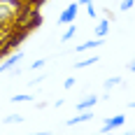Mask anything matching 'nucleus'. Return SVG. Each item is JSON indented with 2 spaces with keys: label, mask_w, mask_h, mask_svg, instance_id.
<instances>
[{
  "label": "nucleus",
  "mask_w": 135,
  "mask_h": 135,
  "mask_svg": "<svg viewBox=\"0 0 135 135\" xmlns=\"http://www.w3.org/2000/svg\"><path fill=\"white\" fill-rule=\"evenodd\" d=\"M42 23V16H40V9L33 5V2H28L26 7L19 12V16H16V21H14V26L21 28V30H26V33H30L33 28H37Z\"/></svg>",
  "instance_id": "obj_1"
},
{
  "label": "nucleus",
  "mask_w": 135,
  "mask_h": 135,
  "mask_svg": "<svg viewBox=\"0 0 135 135\" xmlns=\"http://www.w3.org/2000/svg\"><path fill=\"white\" fill-rule=\"evenodd\" d=\"M77 12H79V2H70L65 9L61 12V16H58V23H61V26L75 23V19H77Z\"/></svg>",
  "instance_id": "obj_2"
},
{
  "label": "nucleus",
  "mask_w": 135,
  "mask_h": 135,
  "mask_svg": "<svg viewBox=\"0 0 135 135\" xmlns=\"http://www.w3.org/2000/svg\"><path fill=\"white\" fill-rule=\"evenodd\" d=\"M21 61H23V51L19 49V51H14L12 56H7V58L0 63V72H9V70H12V68H16Z\"/></svg>",
  "instance_id": "obj_3"
},
{
  "label": "nucleus",
  "mask_w": 135,
  "mask_h": 135,
  "mask_svg": "<svg viewBox=\"0 0 135 135\" xmlns=\"http://www.w3.org/2000/svg\"><path fill=\"white\" fill-rule=\"evenodd\" d=\"M123 123H126V117L123 114H117V117H112V119H107V121L103 123V133H109L114 128H121Z\"/></svg>",
  "instance_id": "obj_4"
},
{
  "label": "nucleus",
  "mask_w": 135,
  "mask_h": 135,
  "mask_svg": "<svg viewBox=\"0 0 135 135\" xmlns=\"http://www.w3.org/2000/svg\"><path fill=\"white\" fill-rule=\"evenodd\" d=\"M89 119H93V109H84V112H79L77 117L68 119L65 126H77V123H84V121H89Z\"/></svg>",
  "instance_id": "obj_5"
},
{
  "label": "nucleus",
  "mask_w": 135,
  "mask_h": 135,
  "mask_svg": "<svg viewBox=\"0 0 135 135\" xmlns=\"http://www.w3.org/2000/svg\"><path fill=\"white\" fill-rule=\"evenodd\" d=\"M95 103H98V95H86V98H84V100H79V103H77V105H75V109H77V112H84V109H93L95 107Z\"/></svg>",
  "instance_id": "obj_6"
},
{
  "label": "nucleus",
  "mask_w": 135,
  "mask_h": 135,
  "mask_svg": "<svg viewBox=\"0 0 135 135\" xmlns=\"http://www.w3.org/2000/svg\"><path fill=\"white\" fill-rule=\"evenodd\" d=\"M103 44V40L100 37H95V40H86L84 44H79V47H75V51L77 54H81V51H91V49H95V47H100Z\"/></svg>",
  "instance_id": "obj_7"
},
{
  "label": "nucleus",
  "mask_w": 135,
  "mask_h": 135,
  "mask_svg": "<svg viewBox=\"0 0 135 135\" xmlns=\"http://www.w3.org/2000/svg\"><path fill=\"white\" fill-rule=\"evenodd\" d=\"M95 37H100V40H105V37H107V33H109V19H103V21H100V23H98V26H95Z\"/></svg>",
  "instance_id": "obj_8"
},
{
  "label": "nucleus",
  "mask_w": 135,
  "mask_h": 135,
  "mask_svg": "<svg viewBox=\"0 0 135 135\" xmlns=\"http://www.w3.org/2000/svg\"><path fill=\"white\" fill-rule=\"evenodd\" d=\"M75 33H77V26H75V23H68V30L61 35V42H70L75 37Z\"/></svg>",
  "instance_id": "obj_9"
},
{
  "label": "nucleus",
  "mask_w": 135,
  "mask_h": 135,
  "mask_svg": "<svg viewBox=\"0 0 135 135\" xmlns=\"http://www.w3.org/2000/svg\"><path fill=\"white\" fill-rule=\"evenodd\" d=\"M26 100H33V95L30 93H16L9 98V103H14V105H19V103H26Z\"/></svg>",
  "instance_id": "obj_10"
},
{
  "label": "nucleus",
  "mask_w": 135,
  "mask_h": 135,
  "mask_svg": "<svg viewBox=\"0 0 135 135\" xmlns=\"http://www.w3.org/2000/svg\"><path fill=\"white\" fill-rule=\"evenodd\" d=\"M119 84H121V77H109V79L103 84V89H105V91H112V89L119 86Z\"/></svg>",
  "instance_id": "obj_11"
},
{
  "label": "nucleus",
  "mask_w": 135,
  "mask_h": 135,
  "mask_svg": "<svg viewBox=\"0 0 135 135\" xmlns=\"http://www.w3.org/2000/svg\"><path fill=\"white\" fill-rule=\"evenodd\" d=\"M93 63H98V56L84 58V61H79V63H75V68H77V70H81V68H89V65H93Z\"/></svg>",
  "instance_id": "obj_12"
},
{
  "label": "nucleus",
  "mask_w": 135,
  "mask_h": 135,
  "mask_svg": "<svg viewBox=\"0 0 135 135\" xmlns=\"http://www.w3.org/2000/svg\"><path fill=\"white\" fill-rule=\"evenodd\" d=\"M21 121H23V117H21V114H9V117L5 119V123H21Z\"/></svg>",
  "instance_id": "obj_13"
},
{
  "label": "nucleus",
  "mask_w": 135,
  "mask_h": 135,
  "mask_svg": "<svg viewBox=\"0 0 135 135\" xmlns=\"http://www.w3.org/2000/svg\"><path fill=\"white\" fill-rule=\"evenodd\" d=\"M131 7H135V0H121V12H128Z\"/></svg>",
  "instance_id": "obj_14"
},
{
  "label": "nucleus",
  "mask_w": 135,
  "mask_h": 135,
  "mask_svg": "<svg viewBox=\"0 0 135 135\" xmlns=\"http://www.w3.org/2000/svg\"><path fill=\"white\" fill-rule=\"evenodd\" d=\"M44 63H47L44 58H37L35 63H30V70H42V68H44Z\"/></svg>",
  "instance_id": "obj_15"
},
{
  "label": "nucleus",
  "mask_w": 135,
  "mask_h": 135,
  "mask_svg": "<svg viewBox=\"0 0 135 135\" xmlns=\"http://www.w3.org/2000/svg\"><path fill=\"white\" fill-rule=\"evenodd\" d=\"M86 12H89V16H91V19H95V16H98V9L93 7V2H89V5H86Z\"/></svg>",
  "instance_id": "obj_16"
},
{
  "label": "nucleus",
  "mask_w": 135,
  "mask_h": 135,
  "mask_svg": "<svg viewBox=\"0 0 135 135\" xmlns=\"http://www.w3.org/2000/svg\"><path fill=\"white\" fill-rule=\"evenodd\" d=\"M75 81H77V79H75V77H68V79L63 81V89H65V91H70V89L75 86Z\"/></svg>",
  "instance_id": "obj_17"
},
{
  "label": "nucleus",
  "mask_w": 135,
  "mask_h": 135,
  "mask_svg": "<svg viewBox=\"0 0 135 135\" xmlns=\"http://www.w3.org/2000/svg\"><path fill=\"white\" fill-rule=\"evenodd\" d=\"M128 70H131V72H135V58L131 61V63H128Z\"/></svg>",
  "instance_id": "obj_18"
},
{
  "label": "nucleus",
  "mask_w": 135,
  "mask_h": 135,
  "mask_svg": "<svg viewBox=\"0 0 135 135\" xmlns=\"http://www.w3.org/2000/svg\"><path fill=\"white\" fill-rule=\"evenodd\" d=\"M79 5H89V2H93V0H77Z\"/></svg>",
  "instance_id": "obj_19"
},
{
  "label": "nucleus",
  "mask_w": 135,
  "mask_h": 135,
  "mask_svg": "<svg viewBox=\"0 0 135 135\" xmlns=\"http://www.w3.org/2000/svg\"><path fill=\"white\" fill-rule=\"evenodd\" d=\"M131 107H133V109H135V100H133V103H131Z\"/></svg>",
  "instance_id": "obj_20"
}]
</instances>
